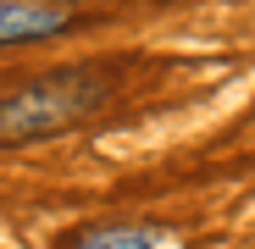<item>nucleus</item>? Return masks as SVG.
<instances>
[{
	"instance_id": "nucleus-1",
	"label": "nucleus",
	"mask_w": 255,
	"mask_h": 249,
	"mask_svg": "<svg viewBox=\"0 0 255 249\" xmlns=\"http://www.w3.org/2000/svg\"><path fill=\"white\" fill-rule=\"evenodd\" d=\"M106 94V83L89 72H56L39 78L28 89L0 100V139H28V133H61L67 122H78L95 100Z\"/></svg>"
},
{
	"instance_id": "nucleus-3",
	"label": "nucleus",
	"mask_w": 255,
	"mask_h": 249,
	"mask_svg": "<svg viewBox=\"0 0 255 249\" xmlns=\"http://www.w3.org/2000/svg\"><path fill=\"white\" fill-rule=\"evenodd\" d=\"M67 249H183V238L144 222H100V227H83Z\"/></svg>"
},
{
	"instance_id": "nucleus-2",
	"label": "nucleus",
	"mask_w": 255,
	"mask_h": 249,
	"mask_svg": "<svg viewBox=\"0 0 255 249\" xmlns=\"http://www.w3.org/2000/svg\"><path fill=\"white\" fill-rule=\"evenodd\" d=\"M72 22V11L45 6V0H0V45H28V39H50Z\"/></svg>"
}]
</instances>
